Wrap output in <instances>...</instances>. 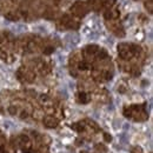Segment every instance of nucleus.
<instances>
[{
  "instance_id": "obj_3",
  "label": "nucleus",
  "mask_w": 153,
  "mask_h": 153,
  "mask_svg": "<svg viewBox=\"0 0 153 153\" xmlns=\"http://www.w3.org/2000/svg\"><path fill=\"white\" fill-rule=\"evenodd\" d=\"M123 113L126 118L132 119L134 121H145L149 119V113L146 111V104L126 106Z\"/></svg>"
},
{
  "instance_id": "obj_9",
  "label": "nucleus",
  "mask_w": 153,
  "mask_h": 153,
  "mask_svg": "<svg viewBox=\"0 0 153 153\" xmlns=\"http://www.w3.org/2000/svg\"><path fill=\"white\" fill-rule=\"evenodd\" d=\"M16 53L6 45H4L2 47H0V59L4 61V62H7V64H11L16 59Z\"/></svg>"
},
{
  "instance_id": "obj_1",
  "label": "nucleus",
  "mask_w": 153,
  "mask_h": 153,
  "mask_svg": "<svg viewBox=\"0 0 153 153\" xmlns=\"http://www.w3.org/2000/svg\"><path fill=\"white\" fill-rule=\"evenodd\" d=\"M118 54L124 61H140L144 57V51L139 45L121 42L118 45Z\"/></svg>"
},
{
  "instance_id": "obj_2",
  "label": "nucleus",
  "mask_w": 153,
  "mask_h": 153,
  "mask_svg": "<svg viewBox=\"0 0 153 153\" xmlns=\"http://www.w3.org/2000/svg\"><path fill=\"white\" fill-rule=\"evenodd\" d=\"M0 12L8 20L18 21L21 19L19 2L16 0H0Z\"/></svg>"
},
{
  "instance_id": "obj_12",
  "label": "nucleus",
  "mask_w": 153,
  "mask_h": 153,
  "mask_svg": "<svg viewBox=\"0 0 153 153\" xmlns=\"http://www.w3.org/2000/svg\"><path fill=\"white\" fill-rule=\"evenodd\" d=\"M91 99H92V96H91V93H88V92L79 91V92L76 93V101H78L79 104H82V105L88 104V102L91 101Z\"/></svg>"
},
{
  "instance_id": "obj_5",
  "label": "nucleus",
  "mask_w": 153,
  "mask_h": 153,
  "mask_svg": "<svg viewBox=\"0 0 153 153\" xmlns=\"http://www.w3.org/2000/svg\"><path fill=\"white\" fill-rule=\"evenodd\" d=\"M88 12H90V7H88L87 2L84 1V0H76V2L72 4V6L70 7V13L78 19L84 18Z\"/></svg>"
},
{
  "instance_id": "obj_13",
  "label": "nucleus",
  "mask_w": 153,
  "mask_h": 153,
  "mask_svg": "<svg viewBox=\"0 0 153 153\" xmlns=\"http://www.w3.org/2000/svg\"><path fill=\"white\" fill-rule=\"evenodd\" d=\"M145 8L147 10V12L150 14L153 13V0H146L145 1Z\"/></svg>"
},
{
  "instance_id": "obj_14",
  "label": "nucleus",
  "mask_w": 153,
  "mask_h": 153,
  "mask_svg": "<svg viewBox=\"0 0 153 153\" xmlns=\"http://www.w3.org/2000/svg\"><path fill=\"white\" fill-rule=\"evenodd\" d=\"M96 150H97V151H101V152L106 153V149H105L102 145H100V144H97V145H96Z\"/></svg>"
},
{
  "instance_id": "obj_4",
  "label": "nucleus",
  "mask_w": 153,
  "mask_h": 153,
  "mask_svg": "<svg viewBox=\"0 0 153 153\" xmlns=\"http://www.w3.org/2000/svg\"><path fill=\"white\" fill-rule=\"evenodd\" d=\"M80 19L73 17L71 13H64L57 19V27L59 30H76L80 26Z\"/></svg>"
},
{
  "instance_id": "obj_10",
  "label": "nucleus",
  "mask_w": 153,
  "mask_h": 153,
  "mask_svg": "<svg viewBox=\"0 0 153 153\" xmlns=\"http://www.w3.org/2000/svg\"><path fill=\"white\" fill-rule=\"evenodd\" d=\"M120 17V11L118 8V5L115 4L112 7L107 8L104 11V18L105 20H114V19H119Z\"/></svg>"
},
{
  "instance_id": "obj_15",
  "label": "nucleus",
  "mask_w": 153,
  "mask_h": 153,
  "mask_svg": "<svg viewBox=\"0 0 153 153\" xmlns=\"http://www.w3.org/2000/svg\"><path fill=\"white\" fill-rule=\"evenodd\" d=\"M104 138H105V140H106L107 143H110V141L112 140V137H111L110 134H107V133H104Z\"/></svg>"
},
{
  "instance_id": "obj_8",
  "label": "nucleus",
  "mask_w": 153,
  "mask_h": 153,
  "mask_svg": "<svg viewBox=\"0 0 153 153\" xmlns=\"http://www.w3.org/2000/svg\"><path fill=\"white\" fill-rule=\"evenodd\" d=\"M105 24H106L107 30H108L111 33H113L115 37H118V38L125 37V28H124L121 21L119 19L105 20Z\"/></svg>"
},
{
  "instance_id": "obj_7",
  "label": "nucleus",
  "mask_w": 153,
  "mask_h": 153,
  "mask_svg": "<svg viewBox=\"0 0 153 153\" xmlns=\"http://www.w3.org/2000/svg\"><path fill=\"white\" fill-rule=\"evenodd\" d=\"M17 78L22 84H32V82H34L37 74L27 66H21L17 71Z\"/></svg>"
},
{
  "instance_id": "obj_16",
  "label": "nucleus",
  "mask_w": 153,
  "mask_h": 153,
  "mask_svg": "<svg viewBox=\"0 0 153 153\" xmlns=\"http://www.w3.org/2000/svg\"><path fill=\"white\" fill-rule=\"evenodd\" d=\"M82 153H85V152H82Z\"/></svg>"
},
{
  "instance_id": "obj_11",
  "label": "nucleus",
  "mask_w": 153,
  "mask_h": 153,
  "mask_svg": "<svg viewBox=\"0 0 153 153\" xmlns=\"http://www.w3.org/2000/svg\"><path fill=\"white\" fill-rule=\"evenodd\" d=\"M42 124L47 128H56L59 125V118L53 114H47L42 118Z\"/></svg>"
},
{
  "instance_id": "obj_6",
  "label": "nucleus",
  "mask_w": 153,
  "mask_h": 153,
  "mask_svg": "<svg viewBox=\"0 0 153 153\" xmlns=\"http://www.w3.org/2000/svg\"><path fill=\"white\" fill-rule=\"evenodd\" d=\"M90 10L94 12H104L105 10L112 7L117 4V0H86Z\"/></svg>"
}]
</instances>
